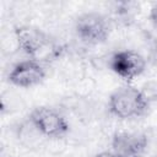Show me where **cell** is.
<instances>
[{"label": "cell", "mask_w": 157, "mask_h": 157, "mask_svg": "<svg viewBox=\"0 0 157 157\" xmlns=\"http://www.w3.org/2000/svg\"><path fill=\"white\" fill-rule=\"evenodd\" d=\"M148 107L150 104L144 99L140 90L131 85L117 88L108 99L109 113L123 120L142 117Z\"/></svg>", "instance_id": "7a4b0ae2"}, {"label": "cell", "mask_w": 157, "mask_h": 157, "mask_svg": "<svg viewBox=\"0 0 157 157\" xmlns=\"http://www.w3.org/2000/svg\"><path fill=\"white\" fill-rule=\"evenodd\" d=\"M15 38L21 52L39 63L54 60L60 54V47L53 42L50 36L34 26L15 27Z\"/></svg>", "instance_id": "6da1fadb"}, {"label": "cell", "mask_w": 157, "mask_h": 157, "mask_svg": "<svg viewBox=\"0 0 157 157\" xmlns=\"http://www.w3.org/2000/svg\"><path fill=\"white\" fill-rule=\"evenodd\" d=\"M153 157H157V148H156V151H155V156Z\"/></svg>", "instance_id": "8fae6325"}, {"label": "cell", "mask_w": 157, "mask_h": 157, "mask_svg": "<svg viewBox=\"0 0 157 157\" xmlns=\"http://www.w3.org/2000/svg\"><path fill=\"white\" fill-rule=\"evenodd\" d=\"M28 121L44 137H61L70 129L66 118L60 112L49 107L34 108L28 117Z\"/></svg>", "instance_id": "3957f363"}, {"label": "cell", "mask_w": 157, "mask_h": 157, "mask_svg": "<svg viewBox=\"0 0 157 157\" xmlns=\"http://www.w3.org/2000/svg\"><path fill=\"white\" fill-rule=\"evenodd\" d=\"M45 69L42 63L34 59L22 60L12 66L7 75V80L11 85L28 88L39 85L45 78Z\"/></svg>", "instance_id": "52a82bcc"}, {"label": "cell", "mask_w": 157, "mask_h": 157, "mask_svg": "<svg viewBox=\"0 0 157 157\" xmlns=\"http://www.w3.org/2000/svg\"><path fill=\"white\" fill-rule=\"evenodd\" d=\"M144 99L151 104V103H156L157 102V80L150 78L146 80L145 82H142V85L139 87Z\"/></svg>", "instance_id": "ba28073f"}, {"label": "cell", "mask_w": 157, "mask_h": 157, "mask_svg": "<svg viewBox=\"0 0 157 157\" xmlns=\"http://www.w3.org/2000/svg\"><path fill=\"white\" fill-rule=\"evenodd\" d=\"M94 157H119V156L113 151H102V152H98Z\"/></svg>", "instance_id": "30bf717a"}, {"label": "cell", "mask_w": 157, "mask_h": 157, "mask_svg": "<svg viewBox=\"0 0 157 157\" xmlns=\"http://www.w3.org/2000/svg\"><path fill=\"white\" fill-rule=\"evenodd\" d=\"M148 20L155 29H157V2L152 4L148 11Z\"/></svg>", "instance_id": "9c48e42d"}, {"label": "cell", "mask_w": 157, "mask_h": 157, "mask_svg": "<svg viewBox=\"0 0 157 157\" xmlns=\"http://www.w3.org/2000/svg\"><path fill=\"white\" fill-rule=\"evenodd\" d=\"M110 70L126 82L140 76L146 69V59L137 52L123 49L115 52L109 59Z\"/></svg>", "instance_id": "5b68a950"}, {"label": "cell", "mask_w": 157, "mask_h": 157, "mask_svg": "<svg viewBox=\"0 0 157 157\" xmlns=\"http://www.w3.org/2000/svg\"><path fill=\"white\" fill-rule=\"evenodd\" d=\"M75 33L86 44H99L108 39L110 26L107 17L99 12H85L75 21Z\"/></svg>", "instance_id": "277c9868"}, {"label": "cell", "mask_w": 157, "mask_h": 157, "mask_svg": "<svg viewBox=\"0 0 157 157\" xmlns=\"http://www.w3.org/2000/svg\"><path fill=\"white\" fill-rule=\"evenodd\" d=\"M112 151L119 157H144L148 147V137L144 132L118 131L112 136Z\"/></svg>", "instance_id": "8992f818"}]
</instances>
